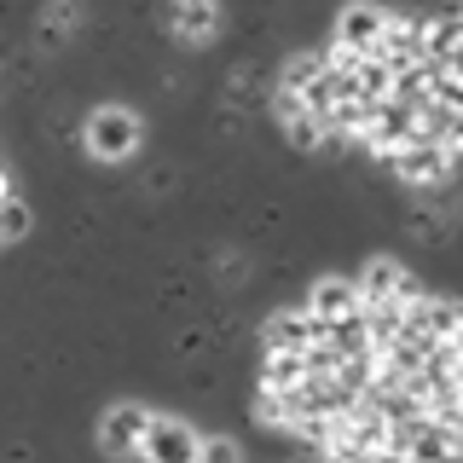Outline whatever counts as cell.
Instances as JSON below:
<instances>
[{"mask_svg":"<svg viewBox=\"0 0 463 463\" xmlns=\"http://www.w3.org/2000/svg\"><path fill=\"white\" fill-rule=\"evenodd\" d=\"M452 156H458V145L411 139V145H400L388 163H394V174H400L405 185H446V180H452Z\"/></svg>","mask_w":463,"mask_h":463,"instance_id":"1","label":"cell"},{"mask_svg":"<svg viewBox=\"0 0 463 463\" xmlns=\"http://www.w3.org/2000/svg\"><path fill=\"white\" fill-rule=\"evenodd\" d=\"M197 429L180 423V417H151V429H145L139 452L145 463H197Z\"/></svg>","mask_w":463,"mask_h":463,"instance_id":"2","label":"cell"},{"mask_svg":"<svg viewBox=\"0 0 463 463\" xmlns=\"http://www.w3.org/2000/svg\"><path fill=\"white\" fill-rule=\"evenodd\" d=\"M134 145H139V116L134 110H93V122H87V151L93 156L122 163Z\"/></svg>","mask_w":463,"mask_h":463,"instance_id":"3","label":"cell"},{"mask_svg":"<svg viewBox=\"0 0 463 463\" xmlns=\"http://www.w3.org/2000/svg\"><path fill=\"white\" fill-rule=\"evenodd\" d=\"M325 318H313V313H272L267 318V354H307V347L325 342Z\"/></svg>","mask_w":463,"mask_h":463,"instance_id":"4","label":"cell"},{"mask_svg":"<svg viewBox=\"0 0 463 463\" xmlns=\"http://www.w3.org/2000/svg\"><path fill=\"white\" fill-rule=\"evenodd\" d=\"M383 24H388L383 6H371V0H354V6L342 12V24H336V47H347V52H371L376 35H383Z\"/></svg>","mask_w":463,"mask_h":463,"instance_id":"5","label":"cell"},{"mask_svg":"<svg viewBox=\"0 0 463 463\" xmlns=\"http://www.w3.org/2000/svg\"><path fill=\"white\" fill-rule=\"evenodd\" d=\"M145 429H151V411H145V405H116L105 417V429H99V440H105V452H139Z\"/></svg>","mask_w":463,"mask_h":463,"instance_id":"6","label":"cell"},{"mask_svg":"<svg viewBox=\"0 0 463 463\" xmlns=\"http://www.w3.org/2000/svg\"><path fill=\"white\" fill-rule=\"evenodd\" d=\"M307 313L313 318H347V313H359V289L347 284V279H318L313 284V301H307Z\"/></svg>","mask_w":463,"mask_h":463,"instance_id":"7","label":"cell"},{"mask_svg":"<svg viewBox=\"0 0 463 463\" xmlns=\"http://www.w3.org/2000/svg\"><path fill=\"white\" fill-rule=\"evenodd\" d=\"M168 24H174V35H214V24H221V12H214V0H174V12H168Z\"/></svg>","mask_w":463,"mask_h":463,"instance_id":"8","label":"cell"},{"mask_svg":"<svg viewBox=\"0 0 463 463\" xmlns=\"http://www.w3.org/2000/svg\"><path fill=\"white\" fill-rule=\"evenodd\" d=\"M405 279V272L394 267V260H371V267L365 272H359V307H371V301H388V296H394V284Z\"/></svg>","mask_w":463,"mask_h":463,"instance_id":"9","label":"cell"},{"mask_svg":"<svg viewBox=\"0 0 463 463\" xmlns=\"http://www.w3.org/2000/svg\"><path fill=\"white\" fill-rule=\"evenodd\" d=\"M307 376V359L301 354H267V371H260V388L267 394H289V388Z\"/></svg>","mask_w":463,"mask_h":463,"instance_id":"10","label":"cell"},{"mask_svg":"<svg viewBox=\"0 0 463 463\" xmlns=\"http://www.w3.org/2000/svg\"><path fill=\"white\" fill-rule=\"evenodd\" d=\"M354 81H359V99H388V87H394V70H388L376 52H359V58H354Z\"/></svg>","mask_w":463,"mask_h":463,"instance_id":"11","label":"cell"},{"mask_svg":"<svg viewBox=\"0 0 463 463\" xmlns=\"http://www.w3.org/2000/svg\"><path fill=\"white\" fill-rule=\"evenodd\" d=\"M318 70H325V52H301L296 64L284 70V87H289V93H301V87H307V81L318 76Z\"/></svg>","mask_w":463,"mask_h":463,"instance_id":"12","label":"cell"},{"mask_svg":"<svg viewBox=\"0 0 463 463\" xmlns=\"http://www.w3.org/2000/svg\"><path fill=\"white\" fill-rule=\"evenodd\" d=\"M24 232H29V209L18 197H6L0 203V238H24Z\"/></svg>","mask_w":463,"mask_h":463,"instance_id":"13","label":"cell"},{"mask_svg":"<svg viewBox=\"0 0 463 463\" xmlns=\"http://www.w3.org/2000/svg\"><path fill=\"white\" fill-rule=\"evenodd\" d=\"M318 134H325V128H318L313 116H289V145H301V151H313V145H318Z\"/></svg>","mask_w":463,"mask_h":463,"instance_id":"14","label":"cell"},{"mask_svg":"<svg viewBox=\"0 0 463 463\" xmlns=\"http://www.w3.org/2000/svg\"><path fill=\"white\" fill-rule=\"evenodd\" d=\"M197 463H238V446H232V440H203Z\"/></svg>","mask_w":463,"mask_h":463,"instance_id":"15","label":"cell"},{"mask_svg":"<svg viewBox=\"0 0 463 463\" xmlns=\"http://www.w3.org/2000/svg\"><path fill=\"white\" fill-rule=\"evenodd\" d=\"M12 197V185H6V168H0V203H6Z\"/></svg>","mask_w":463,"mask_h":463,"instance_id":"16","label":"cell"}]
</instances>
